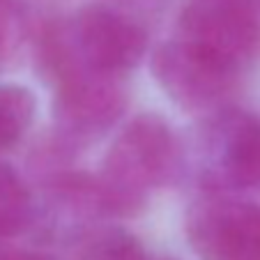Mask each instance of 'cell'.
<instances>
[{
	"instance_id": "cell-3",
	"label": "cell",
	"mask_w": 260,
	"mask_h": 260,
	"mask_svg": "<svg viewBox=\"0 0 260 260\" xmlns=\"http://www.w3.org/2000/svg\"><path fill=\"white\" fill-rule=\"evenodd\" d=\"M173 164L171 129L154 115L136 118L115 141L106 159L111 187L124 193L150 189L166 177Z\"/></svg>"
},
{
	"instance_id": "cell-7",
	"label": "cell",
	"mask_w": 260,
	"mask_h": 260,
	"mask_svg": "<svg viewBox=\"0 0 260 260\" xmlns=\"http://www.w3.org/2000/svg\"><path fill=\"white\" fill-rule=\"evenodd\" d=\"M35 118V97L28 88L0 83V150L12 147Z\"/></svg>"
},
{
	"instance_id": "cell-1",
	"label": "cell",
	"mask_w": 260,
	"mask_h": 260,
	"mask_svg": "<svg viewBox=\"0 0 260 260\" xmlns=\"http://www.w3.org/2000/svg\"><path fill=\"white\" fill-rule=\"evenodd\" d=\"M180 40L237 76L260 44L258 5L255 0H187Z\"/></svg>"
},
{
	"instance_id": "cell-4",
	"label": "cell",
	"mask_w": 260,
	"mask_h": 260,
	"mask_svg": "<svg viewBox=\"0 0 260 260\" xmlns=\"http://www.w3.org/2000/svg\"><path fill=\"white\" fill-rule=\"evenodd\" d=\"M74 42L92 72L115 74L136 67L145 55V32L127 16L106 7H85L74 19Z\"/></svg>"
},
{
	"instance_id": "cell-5",
	"label": "cell",
	"mask_w": 260,
	"mask_h": 260,
	"mask_svg": "<svg viewBox=\"0 0 260 260\" xmlns=\"http://www.w3.org/2000/svg\"><path fill=\"white\" fill-rule=\"evenodd\" d=\"M154 74L168 94L184 108H207L228 92L235 74L219 67L182 40L154 53Z\"/></svg>"
},
{
	"instance_id": "cell-10",
	"label": "cell",
	"mask_w": 260,
	"mask_h": 260,
	"mask_svg": "<svg viewBox=\"0 0 260 260\" xmlns=\"http://www.w3.org/2000/svg\"><path fill=\"white\" fill-rule=\"evenodd\" d=\"M0 260H51V258H44V255H35V253H12V255H5Z\"/></svg>"
},
{
	"instance_id": "cell-2",
	"label": "cell",
	"mask_w": 260,
	"mask_h": 260,
	"mask_svg": "<svg viewBox=\"0 0 260 260\" xmlns=\"http://www.w3.org/2000/svg\"><path fill=\"white\" fill-rule=\"evenodd\" d=\"M189 237L203 260H260V203H203L189 219Z\"/></svg>"
},
{
	"instance_id": "cell-6",
	"label": "cell",
	"mask_w": 260,
	"mask_h": 260,
	"mask_svg": "<svg viewBox=\"0 0 260 260\" xmlns=\"http://www.w3.org/2000/svg\"><path fill=\"white\" fill-rule=\"evenodd\" d=\"M219 166L233 187L260 189V120L246 111H233L216 134Z\"/></svg>"
},
{
	"instance_id": "cell-9",
	"label": "cell",
	"mask_w": 260,
	"mask_h": 260,
	"mask_svg": "<svg viewBox=\"0 0 260 260\" xmlns=\"http://www.w3.org/2000/svg\"><path fill=\"white\" fill-rule=\"evenodd\" d=\"M7 42H10V14H7L5 0H0V62L7 53Z\"/></svg>"
},
{
	"instance_id": "cell-8",
	"label": "cell",
	"mask_w": 260,
	"mask_h": 260,
	"mask_svg": "<svg viewBox=\"0 0 260 260\" xmlns=\"http://www.w3.org/2000/svg\"><path fill=\"white\" fill-rule=\"evenodd\" d=\"M32 216L30 193L7 164H0V235L12 237L25 231Z\"/></svg>"
}]
</instances>
